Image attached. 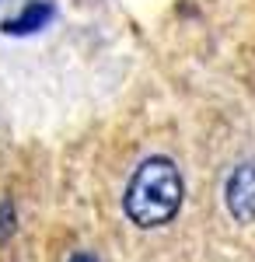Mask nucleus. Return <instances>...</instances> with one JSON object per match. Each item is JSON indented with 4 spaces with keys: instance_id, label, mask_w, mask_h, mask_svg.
<instances>
[{
    "instance_id": "2",
    "label": "nucleus",
    "mask_w": 255,
    "mask_h": 262,
    "mask_svg": "<svg viewBox=\"0 0 255 262\" xmlns=\"http://www.w3.org/2000/svg\"><path fill=\"white\" fill-rule=\"evenodd\" d=\"M224 203L238 224L255 221V161H245L231 171V179L224 185Z\"/></svg>"
},
{
    "instance_id": "3",
    "label": "nucleus",
    "mask_w": 255,
    "mask_h": 262,
    "mask_svg": "<svg viewBox=\"0 0 255 262\" xmlns=\"http://www.w3.org/2000/svg\"><path fill=\"white\" fill-rule=\"evenodd\" d=\"M53 18H56V7L49 0H28L14 18L0 21V32L4 35H14V39H21V35H39L42 28L53 25Z\"/></svg>"
},
{
    "instance_id": "5",
    "label": "nucleus",
    "mask_w": 255,
    "mask_h": 262,
    "mask_svg": "<svg viewBox=\"0 0 255 262\" xmlns=\"http://www.w3.org/2000/svg\"><path fill=\"white\" fill-rule=\"evenodd\" d=\"M67 262H98V255H91V252H74Z\"/></svg>"
},
{
    "instance_id": "1",
    "label": "nucleus",
    "mask_w": 255,
    "mask_h": 262,
    "mask_svg": "<svg viewBox=\"0 0 255 262\" xmlns=\"http://www.w3.org/2000/svg\"><path fill=\"white\" fill-rule=\"evenodd\" d=\"M182 196H185V185H182L178 164L164 154H154V158H143L137 171L130 175L122 210L137 227L154 231L175 221V213L182 210Z\"/></svg>"
},
{
    "instance_id": "4",
    "label": "nucleus",
    "mask_w": 255,
    "mask_h": 262,
    "mask_svg": "<svg viewBox=\"0 0 255 262\" xmlns=\"http://www.w3.org/2000/svg\"><path fill=\"white\" fill-rule=\"evenodd\" d=\"M18 227V217H14V203L11 200H0V245L7 242Z\"/></svg>"
}]
</instances>
